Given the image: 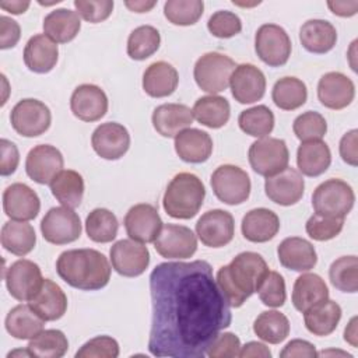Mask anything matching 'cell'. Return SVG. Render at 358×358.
<instances>
[{
	"instance_id": "6da1fadb",
	"label": "cell",
	"mask_w": 358,
	"mask_h": 358,
	"mask_svg": "<svg viewBox=\"0 0 358 358\" xmlns=\"http://www.w3.org/2000/svg\"><path fill=\"white\" fill-rule=\"evenodd\" d=\"M148 350L155 357L203 358L231 324L229 303L206 260L166 262L150 274Z\"/></svg>"
},
{
	"instance_id": "7a4b0ae2",
	"label": "cell",
	"mask_w": 358,
	"mask_h": 358,
	"mask_svg": "<svg viewBox=\"0 0 358 358\" xmlns=\"http://www.w3.org/2000/svg\"><path fill=\"white\" fill-rule=\"evenodd\" d=\"M268 273L266 260L256 252H242L229 264L220 267L215 281L229 306L241 308L246 299L257 292Z\"/></svg>"
},
{
	"instance_id": "3957f363",
	"label": "cell",
	"mask_w": 358,
	"mask_h": 358,
	"mask_svg": "<svg viewBox=\"0 0 358 358\" xmlns=\"http://www.w3.org/2000/svg\"><path fill=\"white\" fill-rule=\"evenodd\" d=\"M110 270L105 255L95 249L64 250L56 260L59 277L81 291H96L108 285Z\"/></svg>"
},
{
	"instance_id": "277c9868",
	"label": "cell",
	"mask_w": 358,
	"mask_h": 358,
	"mask_svg": "<svg viewBox=\"0 0 358 358\" xmlns=\"http://www.w3.org/2000/svg\"><path fill=\"white\" fill-rule=\"evenodd\" d=\"M206 189L199 176L190 172H180L172 178L164 193L162 206L172 218H193L203 206Z\"/></svg>"
},
{
	"instance_id": "5b68a950",
	"label": "cell",
	"mask_w": 358,
	"mask_h": 358,
	"mask_svg": "<svg viewBox=\"0 0 358 358\" xmlns=\"http://www.w3.org/2000/svg\"><path fill=\"white\" fill-rule=\"evenodd\" d=\"M235 67V62L227 55L218 52L204 53L194 64V81L199 88L211 95L222 92L229 85Z\"/></svg>"
},
{
	"instance_id": "8992f818",
	"label": "cell",
	"mask_w": 358,
	"mask_h": 358,
	"mask_svg": "<svg viewBox=\"0 0 358 358\" xmlns=\"http://www.w3.org/2000/svg\"><path fill=\"white\" fill-rule=\"evenodd\" d=\"M352 187L337 178L320 183L312 194V206L316 214L344 218L354 207Z\"/></svg>"
},
{
	"instance_id": "52a82bcc",
	"label": "cell",
	"mask_w": 358,
	"mask_h": 358,
	"mask_svg": "<svg viewBox=\"0 0 358 358\" xmlns=\"http://www.w3.org/2000/svg\"><path fill=\"white\" fill-rule=\"evenodd\" d=\"M252 169L262 176H273L288 166L289 152L284 140L263 137L252 143L248 152Z\"/></svg>"
},
{
	"instance_id": "ba28073f",
	"label": "cell",
	"mask_w": 358,
	"mask_h": 358,
	"mask_svg": "<svg viewBox=\"0 0 358 358\" xmlns=\"http://www.w3.org/2000/svg\"><path fill=\"white\" fill-rule=\"evenodd\" d=\"M211 187L218 200L236 206L248 200L252 185L249 175L242 168L225 164L213 172Z\"/></svg>"
},
{
	"instance_id": "9c48e42d",
	"label": "cell",
	"mask_w": 358,
	"mask_h": 358,
	"mask_svg": "<svg viewBox=\"0 0 358 358\" xmlns=\"http://www.w3.org/2000/svg\"><path fill=\"white\" fill-rule=\"evenodd\" d=\"M291 39L277 24H263L255 36V50L259 59L270 67L284 66L291 56Z\"/></svg>"
},
{
	"instance_id": "30bf717a",
	"label": "cell",
	"mask_w": 358,
	"mask_h": 358,
	"mask_svg": "<svg viewBox=\"0 0 358 358\" xmlns=\"http://www.w3.org/2000/svg\"><path fill=\"white\" fill-rule=\"evenodd\" d=\"M13 129L24 137H36L43 134L52 122L50 109L38 99L27 98L14 105L10 113Z\"/></svg>"
},
{
	"instance_id": "8fae6325",
	"label": "cell",
	"mask_w": 358,
	"mask_h": 358,
	"mask_svg": "<svg viewBox=\"0 0 358 358\" xmlns=\"http://www.w3.org/2000/svg\"><path fill=\"white\" fill-rule=\"evenodd\" d=\"M41 232L43 239L49 243H71L81 235V221L73 208L64 206L53 207L42 218Z\"/></svg>"
},
{
	"instance_id": "7c38bea8",
	"label": "cell",
	"mask_w": 358,
	"mask_h": 358,
	"mask_svg": "<svg viewBox=\"0 0 358 358\" xmlns=\"http://www.w3.org/2000/svg\"><path fill=\"white\" fill-rule=\"evenodd\" d=\"M154 248L165 259H187L196 253L197 239L185 225L165 224L154 241Z\"/></svg>"
},
{
	"instance_id": "4fadbf2b",
	"label": "cell",
	"mask_w": 358,
	"mask_h": 358,
	"mask_svg": "<svg viewBox=\"0 0 358 358\" xmlns=\"http://www.w3.org/2000/svg\"><path fill=\"white\" fill-rule=\"evenodd\" d=\"M110 263L113 270L123 277H137L150 264L147 246L133 239H120L110 248Z\"/></svg>"
},
{
	"instance_id": "5bb4252c",
	"label": "cell",
	"mask_w": 358,
	"mask_h": 358,
	"mask_svg": "<svg viewBox=\"0 0 358 358\" xmlns=\"http://www.w3.org/2000/svg\"><path fill=\"white\" fill-rule=\"evenodd\" d=\"M10 295L17 301H31L39 291L45 278H42L41 268L36 263L20 259L14 262L4 275Z\"/></svg>"
},
{
	"instance_id": "9a60e30c",
	"label": "cell",
	"mask_w": 358,
	"mask_h": 358,
	"mask_svg": "<svg viewBox=\"0 0 358 358\" xmlns=\"http://www.w3.org/2000/svg\"><path fill=\"white\" fill-rule=\"evenodd\" d=\"M196 234L203 245L208 248H222L234 238V217L225 210H208L199 218Z\"/></svg>"
},
{
	"instance_id": "2e32d148",
	"label": "cell",
	"mask_w": 358,
	"mask_h": 358,
	"mask_svg": "<svg viewBox=\"0 0 358 358\" xmlns=\"http://www.w3.org/2000/svg\"><path fill=\"white\" fill-rule=\"evenodd\" d=\"M64 165L62 152L50 144H39L29 150L25 161L27 175L39 185H50Z\"/></svg>"
},
{
	"instance_id": "e0dca14e",
	"label": "cell",
	"mask_w": 358,
	"mask_h": 358,
	"mask_svg": "<svg viewBox=\"0 0 358 358\" xmlns=\"http://www.w3.org/2000/svg\"><path fill=\"white\" fill-rule=\"evenodd\" d=\"M124 228L130 239L140 243L154 242L162 228V220L152 204L140 203L126 213Z\"/></svg>"
},
{
	"instance_id": "ac0fdd59",
	"label": "cell",
	"mask_w": 358,
	"mask_h": 358,
	"mask_svg": "<svg viewBox=\"0 0 358 358\" xmlns=\"http://www.w3.org/2000/svg\"><path fill=\"white\" fill-rule=\"evenodd\" d=\"M305 190V182L295 168L287 166L281 172L266 178L264 192L266 196L275 204L292 206L298 203Z\"/></svg>"
},
{
	"instance_id": "d6986e66",
	"label": "cell",
	"mask_w": 358,
	"mask_h": 358,
	"mask_svg": "<svg viewBox=\"0 0 358 358\" xmlns=\"http://www.w3.org/2000/svg\"><path fill=\"white\" fill-rule=\"evenodd\" d=\"M91 144L94 151L103 159H119L130 147V134L127 129L116 122L99 124L92 136Z\"/></svg>"
},
{
	"instance_id": "ffe728a7",
	"label": "cell",
	"mask_w": 358,
	"mask_h": 358,
	"mask_svg": "<svg viewBox=\"0 0 358 358\" xmlns=\"http://www.w3.org/2000/svg\"><path fill=\"white\" fill-rule=\"evenodd\" d=\"M229 87L235 101L253 103L260 101L266 92V77L255 64L243 63L235 67L229 78Z\"/></svg>"
},
{
	"instance_id": "44dd1931",
	"label": "cell",
	"mask_w": 358,
	"mask_h": 358,
	"mask_svg": "<svg viewBox=\"0 0 358 358\" xmlns=\"http://www.w3.org/2000/svg\"><path fill=\"white\" fill-rule=\"evenodd\" d=\"M355 96V85L350 77L340 71H329L317 83V98L329 109L347 108Z\"/></svg>"
},
{
	"instance_id": "7402d4cb",
	"label": "cell",
	"mask_w": 358,
	"mask_h": 358,
	"mask_svg": "<svg viewBox=\"0 0 358 358\" xmlns=\"http://www.w3.org/2000/svg\"><path fill=\"white\" fill-rule=\"evenodd\" d=\"M108 96L94 84L78 85L70 98V109L83 122H96L108 112Z\"/></svg>"
},
{
	"instance_id": "603a6c76",
	"label": "cell",
	"mask_w": 358,
	"mask_h": 358,
	"mask_svg": "<svg viewBox=\"0 0 358 358\" xmlns=\"http://www.w3.org/2000/svg\"><path fill=\"white\" fill-rule=\"evenodd\" d=\"M3 210L15 221L34 220L41 210V200L35 190L25 183H13L3 193Z\"/></svg>"
},
{
	"instance_id": "cb8c5ba5",
	"label": "cell",
	"mask_w": 358,
	"mask_h": 358,
	"mask_svg": "<svg viewBox=\"0 0 358 358\" xmlns=\"http://www.w3.org/2000/svg\"><path fill=\"white\" fill-rule=\"evenodd\" d=\"M280 263L294 271H309L317 263L315 246L299 236L285 238L277 248Z\"/></svg>"
},
{
	"instance_id": "d4e9b609",
	"label": "cell",
	"mask_w": 358,
	"mask_h": 358,
	"mask_svg": "<svg viewBox=\"0 0 358 358\" xmlns=\"http://www.w3.org/2000/svg\"><path fill=\"white\" fill-rule=\"evenodd\" d=\"M193 112L182 103H164L152 112V126L162 137H176L193 123Z\"/></svg>"
},
{
	"instance_id": "484cf974",
	"label": "cell",
	"mask_w": 358,
	"mask_h": 358,
	"mask_svg": "<svg viewBox=\"0 0 358 358\" xmlns=\"http://www.w3.org/2000/svg\"><path fill=\"white\" fill-rule=\"evenodd\" d=\"M59 59V48L45 34H38L29 38L24 48L25 66L38 74H45L53 70Z\"/></svg>"
},
{
	"instance_id": "4316f807",
	"label": "cell",
	"mask_w": 358,
	"mask_h": 358,
	"mask_svg": "<svg viewBox=\"0 0 358 358\" xmlns=\"http://www.w3.org/2000/svg\"><path fill=\"white\" fill-rule=\"evenodd\" d=\"M28 305L46 322L60 319L67 310L64 291L52 280L45 278L39 291L28 301Z\"/></svg>"
},
{
	"instance_id": "83f0119b",
	"label": "cell",
	"mask_w": 358,
	"mask_h": 358,
	"mask_svg": "<svg viewBox=\"0 0 358 358\" xmlns=\"http://www.w3.org/2000/svg\"><path fill=\"white\" fill-rule=\"evenodd\" d=\"M241 229L242 235L249 242L263 243L277 235L280 229V218L268 208H253L242 218Z\"/></svg>"
},
{
	"instance_id": "f1b7e54d",
	"label": "cell",
	"mask_w": 358,
	"mask_h": 358,
	"mask_svg": "<svg viewBox=\"0 0 358 358\" xmlns=\"http://www.w3.org/2000/svg\"><path fill=\"white\" fill-rule=\"evenodd\" d=\"M175 151L179 158L190 164L206 162L213 152V140L200 129H185L175 137Z\"/></svg>"
},
{
	"instance_id": "f546056e",
	"label": "cell",
	"mask_w": 358,
	"mask_h": 358,
	"mask_svg": "<svg viewBox=\"0 0 358 358\" xmlns=\"http://www.w3.org/2000/svg\"><path fill=\"white\" fill-rule=\"evenodd\" d=\"M329 299V288L324 280L315 273L299 275L292 288V303L299 312H306L315 305Z\"/></svg>"
},
{
	"instance_id": "4dcf8cb0",
	"label": "cell",
	"mask_w": 358,
	"mask_h": 358,
	"mask_svg": "<svg viewBox=\"0 0 358 358\" xmlns=\"http://www.w3.org/2000/svg\"><path fill=\"white\" fill-rule=\"evenodd\" d=\"M299 41L310 53H327L337 42V31L326 20H308L299 29Z\"/></svg>"
},
{
	"instance_id": "1f68e13d",
	"label": "cell",
	"mask_w": 358,
	"mask_h": 358,
	"mask_svg": "<svg viewBox=\"0 0 358 358\" xmlns=\"http://www.w3.org/2000/svg\"><path fill=\"white\" fill-rule=\"evenodd\" d=\"M179 83L176 69L166 62L151 63L143 74V90L152 98L169 96Z\"/></svg>"
},
{
	"instance_id": "d6a6232c",
	"label": "cell",
	"mask_w": 358,
	"mask_h": 358,
	"mask_svg": "<svg viewBox=\"0 0 358 358\" xmlns=\"http://www.w3.org/2000/svg\"><path fill=\"white\" fill-rule=\"evenodd\" d=\"M331 164L329 145L322 140L302 141L296 151V165L302 175L315 178L327 171Z\"/></svg>"
},
{
	"instance_id": "836d02e7",
	"label": "cell",
	"mask_w": 358,
	"mask_h": 358,
	"mask_svg": "<svg viewBox=\"0 0 358 358\" xmlns=\"http://www.w3.org/2000/svg\"><path fill=\"white\" fill-rule=\"evenodd\" d=\"M81 21L77 11L70 8H56L43 20V32L56 43H67L80 32Z\"/></svg>"
},
{
	"instance_id": "e575fe53",
	"label": "cell",
	"mask_w": 358,
	"mask_h": 358,
	"mask_svg": "<svg viewBox=\"0 0 358 358\" xmlns=\"http://www.w3.org/2000/svg\"><path fill=\"white\" fill-rule=\"evenodd\" d=\"M45 322L29 305H17L6 316V330L14 338L31 340L39 334Z\"/></svg>"
},
{
	"instance_id": "d590c367",
	"label": "cell",
	"mask_w": 358,
	"mask_h": 358,
	"mask_svg": "<svg viewBox=\"0 0 358 358\" xmlns=\"http://www.w3.org/2000/svg\"><path fill=\"white\" fill-rule=\"evenodd\" d=\"M341 319V308L336 301L326 299L303 312V322L308 331L324 337L331 334Z\"/></svg>"
},
{
	"instance_id": "8d00e7d4",
	"label": "cell",
	"mask_w": 358,
	"mask_h": 358,
	"mask_svg": "<svg viewBox=\"0 0 358 358\" xmlns=\"http://www.w3.org/2000/svg\"><path fill=\"white\" fill-rule=\"evenodd\" d=\"M193 117L206 127L220 129L227 124L231 116L229 102L220 95H206L193 105Z\"/></svg>"
},
{
	"instance_id": "74e56055",
	"label": "cell",
	"mask_w": 358,
	"mask_h": 358,
	"mask_svg": "<svg viewBox=\"0 0 358 358\" xmlns=\"http://www.w3.org/2000/svg\"><path fill=\"white\" fill-rule=\"evenodd\" d=\"M0 238L3 248L15 256L28 255L36 243L35 229L27 221L4 222Z\"/></svg>"
},
{
	"instance_id": "f35d334b",
	"label": "cell",
	"mask_w": 358,
	"mask_h": 358,
	"mask_svg": "<svg viewBox=\"0 0 358 358\" xmlns=\"http://www.w3.org/2000/svg\"><path fill=\"white\" fill-rule=\"evenodd\" d=\"M50 190L60 204L69 208H76L83 201L84 179L73 169H63L50 182Z\"/></svg>"
},
{
	"instance_id": "ab89813d",
	"label": "cell",
	"mask_w": 358,
	"mask_h": 358,
	"mask_svg": "<svg viewBox=\"0 0 358 358\" xmlns=\"http://www.w3.org/2000/svg\"><path fill=\"white\" fill-rule=\"evenodd\" d=\"M271 98L277 108L282 110H295L306 102L308 90L302 80L296 77H282L275 81Z\"/></svg>"
},
{
	"instance_id": "60d3db41",
	"label": "cell",
	"mask_w": 358,
	"mask_h": 358,
	"mask_svg": "<svg viewBox=\"0 0 358 358\" xmlns=\"http://www.w3.org/2000/svg\"><path fill=\"white\" fill-rule=\"evenodd\" d=\"M253 331L266 343L280 344L289 334V322L278 310H264L255 319Z\"/></svg>"
},
{
	"instance_id": "b9f144b4",
	"label": "cell",
	"mask_w": 358,
	"mask_h": 358,
	"mask_svg": "<svg viewBox=\"0 0 358 358\" xmlns=\"http://www.w3.org/2000/svg\"><path fill=\"white\" fill-rule=\"evenodd\" d=\"M119 229L116 215L108 208H94L85 220V232L96 243L112 242Z\"/></svg>"
},
{
	"instance_id": "7bdbcfd3",
	"label": "cell",
	"mask_w": 358,
	"mask_h": 358,
	"mask_svg": "<svg viewBox=\"0 0 358 358\" xmlns=\"http://www.w3.org/2000/svg\"><path fill=\"white\" fill-rule=\"evenodd\" d=\"M31 357L38 358H60L69 350V341L63 331L56 329L42 330L27 345Z\"/></svg>"
},
{
	"instance_id": "ee69618b",
	"label": "cell",
	"mask_w": 358,
	"mask_h": 358,
	"mask_svg": "<svg viewBox=\"0 0 358 358\" xmlns=\"http://www.w3.org/2000/svg\"><path fill=\"white\" fill-rule=\"evenodd\" d=\"M161 43V35L152 25H140L127 39V55L133 60H145L152 56Z\"/></svg>"
},
{
	"instance_id": "f6af8a7d",
	"label": "cell",
	"mask_w": 358,
	"mask_h": 358,
	"mask_svg": "<svg viewBox=\"0 0 358 358\" xmlns=\"http://www.w3.org/2000/svg\"><path fill=\"white\" fill-rule=\"evenodd\" d=\"M238 124L243 133L263 138L274 129V115L266 105H256L241 112Z\"/></svg>"
},
{
	"instance_id": "bcb514c9",
	"label": "cell",
	"mask_w": 358,
	"mask_h": 358,
	"mask_svg": "<svg viewBox=\"0 0 358 358\" xmlns=\"http://www.w3.org/2000/svg\"><path fill=\"white\" fill-rule=\"evenodd\" d=\"M329 278L338 291L354 294L358 291V259L357 256H341L329 268Z\"/></svg>"
},
{
	"instance_id": "7dc6e473",
	"label": "cell",
	"mask_w": 358,
	"mask_h": 358,
	"mask_svg": "<svg viewBox=\"0 0 358 358\" xmlns=\"http://www.w3.org/2000/svg\"><path fill=\"white\" fill-rule=\"evenodd\" d=\"M203 0H168L164 4V14L173 25H193L203 15Z\"/></svg>"
},
{
	"instance_id": "c3c4849f",
	"label": "cell",
	"mask_w": 358,
	"mask_h": 358,
	"mask_svg": "<svg viewBox=\"0 0 358 358\" xmlns=\"http://www.w3.org/2000/svg\"><path fill=\"white\" fill-rule=\"evenodd\" d=\"M292 130H294V134L301 141L322 140L327 131V123L320 113L308 110L296 116L292 124Z\"/></svg>"
},
{
	"instance_id": "681fc988",
	"label": "cell",
	"mask_w": 358,
	"mask_h": 358,
	"mask_svg": "<svg viewBox=\"0 0 358 358\" xmlns=\"http://www.w3.org/2000/svg\"><path fill=\"white\" fill-rule=\"evenodd\" d=\"M344 227V218L338 217H327V215H320V214H313L305 225L306 234L319 242L330 241L336 238Z\"/></svg>"
},
{
	"instance_id": "f907efd6",
	"label": "cell",
	"mask_w": 358,
	"mask_h": 358,
	"mask_svg": "<svg viewBox=\"0 0 358 358\" xmlns=\"http://www.w3.org/2000/svg\"><path fill=\"white\" fill-rule=\"evenodd\" d=\"M260 301L270 308H280L285 303L287 294H285V281L282 275L277 271H270L262 281L259 289Z\"/></svg>"
},
{
	"instance_id": "816d5d0a",
	"label": "cell",
	"mask_w": 358,
	"mask_h": 358,
	"mask_svg": "<svg viewBox=\"0 0 358 358\" xmlns=\"http://www.w3.org/2000/svg\"><path fill=\"white\" fill-rule=\"evenodd\" d=\"M207 28L215 38L227 39L238 35L242 31V21L235 13L220 10L208 18Z\"/></svg>"
},
{
	"instance_id": "f5cc1de1",
	"label": "cell",
	"mask_w": 358,
	"mask_h": 358,
	"mask_svg": "<svg viewBox=\"0 0 358 358\" xmlns=\"http://www.w3.org/2000/svg\"><path fill=\"white\" fill-rule=\"evenodd\" d=\"M117 355L119 344L109 336H96L76 352V358H116Z\"/></svg>"
},
{
	"instance_id": "db71d44e",
	"label": "cell",
	"mask_w": 358,
	"mask_h": 358,
	"mask_svg": "<svg viewBox=\"0 0 358 358\" xmlns=\"http://www.w3.org/2000/svg\"><path fill=\"white\" fill-rule=\"evenodd\" d=\"M74 7L77 8V14L91 22L96 24L105 21L113 10L112 0H76Z\"/></svg>"
},
{
	"instance_id": "11a10c76",
	"label": "cell",
	"mask_w": 358,
	"mask_h": 358,
	"mask_svg": "<svg viewBox=\"0 0 358 358\" xmlns=\"http://www.w3.org/2000/svg\"><path fill=\"white\" fill-rule=\"evenodd\" d=\"M241 340L234 333H220L208 345L206 355L210 358H234L239 357Z\"/></svg>"
},
{
	"instance_id": "9f6ffc18",
	"label": "cell",
	"mask_w": 358,
	"mask_h": 358,
	"mask_svg": "<svg viewBox=\"0 0 358 358\" xmlns=\"http://www.w3.org/2000/svg\"><path fill=\"white\" fill-rule=\"evenodd\" d=\"M0 152H1V159H0V173L1 176H8L15 172L18 162H20V152L17 145L7 140L1 138L0 140Z\"/></svg>"
},
{
	"instance_id": "6f0895ef",
	"label": "cell",
	"mask_w": 358,
	"mask_h": 358,
	"mask_svg": "<svg viewBox=\"0 0 358 358\" xmlns=\"http://www.w3.org/2000/svg\"><path fill=\"white\" fill-rule=\"evenodd\" d=\"M338 150H340V157L345 164L351 166L358 165V130L357 129L347 131L341 137Z\"/></svg>"
},
{
	"instance_id": "680465c9",
	"label": "cell",
	"mask_w": 358,
	"mask_h": 358,
	"mask_svg": "<svg viewBox=\"0 0 358 358\" xmlns=\"http://www.w3.org/2000/svg\"><path fill=\"white\" fill-rule=\"evenodd\" d=\"M21 36V28L17 21L7 15L0 17V48L10 49L14 48Z\"/></svg>"
},
{
	"instance_id": "91938a15",
	"label": "cell",
	"mask_w": 358,
	"mask_h": 358,
	"mask_svg": "<svg viewBox=\"0 0 358 358\" xmlns=\"http://www.w3.org/2000/svg\"><path fill=\"white\" fill-rule=\"evenodd\" d=\"M281 358H313L317 357L316 348L312 343L306 340H291L284 350L280 352Z\"/></svg>"
},
{
	"instance_id": "94428289",
	"label": "cell",
	"mask_w": 358,
	"mask_h": 358,
	"mask_svg": "<svg viewBox=\"0 0 358 358\" xmlns=\"http://www.w3.org/2000/svg\"><path fill=\"white\" fill-rule=\"evenodd\" d=\"M327 7L333 14L338 17H352L358 11V1L357 0H348V1L329 0Z\"/></svg>"
},
{
	"instance_id": "6125c7cd",
	"label": "cell",
	"mask_w": 358,
	"mask_h": 358,
	"mask_svg": "<svg viewBox=\"0 0 358 358\" xmlns=\"http://www.w3.org/2000/svg\"><path fill=\"white\" fill-rule=\"evenodd\" d=\"M239 357L241 358H256V357H259V358H270L271 357V351L263 343L249 341L243 347H241Z\"/></svg>"
},
{
	"instance_id": "be15d7a7",
	"label": "cell",
	"mask_w": 358,
	"mask_h": 358,
	"mask_svg": "<svg viewBox=\"0 0 358 358\" xmlns=\"http://www.w3.org/2000/svg\"><path fill=\"white\" fill-rule=\"evenodd\" d=\"M29 1H21V0H3L0 1V7L11 14H22L28 10Z\"/></svg>"
},
{
	"instance_id": "e7e4bbea",
	"label": "cell",
	"mask_w": 358,
	"mask_h": 358,
	"mask_svg": "<svg viewBox=\"0 0 358 358\" xmlns=\"http://www.w3.org/2000/svg\"><path fill=\"white\" fill-rule=\"evenodd\" d=\"M357 337H358L357 336V317H352L344 330V340L347 343H350L352 347H357L358 345Z\"/></svg>"
},
{
	"instance_id": "03108f58",
	"label": "cell",
	"mask_w": 358,
	"mask_h": 358,
	"mask_svg": "<svg viewBox=\"0 0 358 358\" xmlns=\"http://www.w3.org/2000/svg\"><path fill=\"white\" fill-rule=\"evenodd\" d=\"M155 4L157 1H124V6L134 13H147Z\"/></svg>"
},
{
	"instance_id": "003e7915",
	"label": "cell",
	"mask_w": 358,
	"mask_h": 358,
	"mask_svg": "<svg viewBox=\"0 0 358 358\" xmlns=\"http://www.w3.org/2000/svg\"><path fill=\"white\" fill-rule=\"evenodd\" d=\"M327 354H340L343 357H351V354L348 352H344V351H322V352H317V355H327Z\"/></svg>"
}]
</instances>
